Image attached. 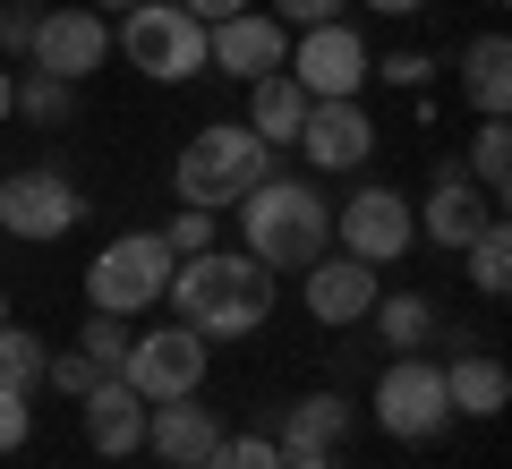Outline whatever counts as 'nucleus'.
Returning <instances> with one entry per match:
<instances>
[{
    "instance_id": "nucleus-7",
    "label": "nucleus",
    "mask_w": 512,
    "mask_h": 469,
    "mask_svg": "<svg viewBox=\"0 0 512 469\" xmlns=\"http://www.w3.org/2000/svg\"><path fill=\"white\" fill-rule=\"evenodd\" d=\"M376 427L393 435V444H436V435L453 427L444 367H436V359H419V350H402V359L376 376Z\"/></svg>"
},
{
    "instance_id": "nucleus-39",
    "label": "nucleus",
    "mask_w": 512,
    "mask_h": 469,
    "mask_svg": "<svg viewBox=\"0 0 512 469\" xmlns=\"http://www.w3.org/2000/svg\"><path fill=\"white\" fill-rule=\"evenodd\" d=\"M86 9H103V18H111V9H137V0H86Z\"/></svg>"
},
{
    "instance_id": "nucleus-17",
    "label": "nucleus",
    "mask_w": 512,
    "mask_h": 469,
    "mask_svg": "<svg viewBox=\"0 0 512 469\" xmlns=\"http://www.w3.org/2000/svg\"><path fill=\"white\" fill-rule=\"evenodd\" d=\"M86 444L103 452V461H128V452H146V401L128 393L120 376H103L86 393Z\"/></svg>"
},
{
    "instance_id": "nucleus-24",
    "label": "nucleus",
    "mask_w": 512,
    "mask_h": 469,
    "mask_svg": "<svg viewBox=\"0 0 512 469\" xmlns=\"http://www.w3.org/2000/svg\"><path fill=\"white\" fill-rule=\"evenodd\" d=\"M470 180L487 188L495 205L512 197V128H504V120H478V137H470Z\"/></svg>"
},
{
    "instance_id": "nucleus-18",
    "label": "nucleus",
    "mask_w": 512,
    "mask_h": 469,
    "mask_svg": "<svg viewBox=\"0 0 512 469\" xmlns=\"http://www.w3.org/2000/svg\"><path fill=\"white\" fill-rule=\"evenodd\" d=\"M444 401H453V418H504L512 367L495 359V350H453V359H444Z\"/></svg>"
},
{
    "instance_id": "nucleus-11",
    "label": "nucleus",
    "mask_w": 512,
    "mask_h": 469,
    "mask_svg": "<svg viewBox=\"0 0 512 469\" xmlns=\"http://www.w3.org/2000/svg\"><path fill=\"white\" fill-rule=\"evenodd\" d=\"M26 60H35V69H52V77H69V86H86V77L111 60V18H103V9H86V0L43 9V18H35V43H26Z\"/></svg>"
},
{
    "instance_id": "nucleus-9",
    "label": "nucleus",
    "mask_w": 512,
    "mask_h": 469,
    "mask_svg": "<svg viewBox=\"0 0 512 469\" xmlns=\"http://www.w3.org/2000/svg\"><path fill=\"white\" fill-rule=\"evenodd\" d=\"M333 239H342V256H359V265H402L410 239H419V214H410L402 188H359V197L333 205Z\"/></svg>"
},
{
    "instance_id": "nucleus-14",
    "label": "nucleus",
    "mask_w": 512,
    "mask_h": 469,
    "mask_svg": "<svg viewBox=\"0 0 512 469\" xmlns=\"http://www.w3.org/2000/svg\"><path fill=\"white\" fill-rule=\"evenodd\" d=\"M410 214H419V231L436 239V248H453V256H461L495 214H504V205H495L461 163H444V171H436V188H427V205H410Z\"/></svg>"
},
{
    "instance_id": "nucleus-3",
    "label": "nucleus",
    "mask_w": 512,
    "mask_h": 469,
    "mask_svg": "<svg viewBox=\"0 0 512 469\" xmlns=\"http://www.w3.org/2000/svg\"><path fill=\"white\" fill-rule=\"evenodd\" d=\"M274 171V145L256 137L248 120H205L197 137L180 145V205H205V214H222V205H239L256 180Z\"/></svg>"
},
{
    "instance_id": "nucleus-32",
    "label": "nucleus",
    "mask_w": 512,
    "mask_h": 469,
    "mask_svg": "<svg viewBox=\"0 0 512 469\" xmlns=\"http://www.w3.org/2000/svg\"><path fill=\"white\" fill-rule=\"evenodd\" d=\"M35 18H43L35 0H0V52H9V60H18L26 43H35Z\"/></svg>"
},
{
    "instance_id": "nucleus-4",
    "label": "nucleus",
    "mask_w": 512,
    "mask_h": 469,
    "mask_svg": "<svg viewBox=\"0 0 512 469\" xmlns=\"http://www.w3.org/2000/svg\"><path fill=\"white\" fill-rule=\"evenodd\" d=\"M120 52L154 86H188L205 69V26L188 18L180 0H137V9H120Z\"/></svg>"
},
{
    "instance_id": "nucleus-20",
    "label": "nucleus",
    "mask_w": 512,
    "mask_h": 469,
    "mask_svg": "<svg viewBox=\"0 0 512 469\" xmlns=\"http://www.w3.org/2000/svg\"><path fill=\"white\" fill-rule=\"evenodd\" d=\"M342 435H350V401H342V393H308V401L282 410V435H274V444L299 461V452H333Z\"/></svg>"
},
{
    "instance_id": "nucleus-13",
    "label": "nucleus",
    "mask_w": 512,
    "mask_h": 469,
    "mask_svg": "<svg viewBox=\"0 0 512 469\" xmlns=\"http://www.w3.org/2000/svg\"><path fill=\"white\" fill-rule=\"evenodd\" d=\"M299 299H308L316 325H367V307H376L384 290H376V265H359V256L325 248L316 265H299Z\"/></svg>"
},
{
    "instance_id": "nucleus-8",
    "label": "nucleus",
    "mask_w": 512,
    "mask_h": 469,
    "mask_svg": "<svg viewBox=\"0 0 512 469\" xmlns=\"http://www.w3.org/2000/svg\"><path fill=\"white\" fill-rule=\"evenodd\" d=\"M120 384L137 401H188L205 384V333L188 325H163V333H128V359H120Z\"/></svg>"
},
{
    "instance_id": "nucleus-36",
    "label": "nucleus",
    "mask_w": 512,
    "mask_h": 469,
    "mask_svg": "<svg viewBox=\"0 0 512 469\" xmlns=\"http://www.w3.org/2000/svg\"><path fill=\"white\" fill-rule=\"evenodd\" d=\"M367 9H384V18H419L427 0H367Z\"/></svg>"
},
{
    "instance_id": "nucleus-1",
    "label": "nucleus",
    "mask_w": 512,
    "mask_h": 469,
    "mask_svg": "<svg viewBox=\"0 0 512 469\" xmlns=\"http://www.w3.org/2000/svg\"><path fill=\"white\" fill-rule=\"evenodd\" d=\"M163 299L180 307V325L205 333V342H239V333H256L265 316H274V273L256 265L248 248H197L171 265Z\"/></svg>"
},
{
    "instance_id": "nucleus-12",
    "label": "nucleus",
    "mask_w": 512,
    "mask_h": 469,
    "mask_svg": "<svg viewBox=\"0 0 512 469\" xmlns=\"http://www.w3.org/2000/svg\"><path fill=\"white\" fill-rule=\"evenodd\" d=\"M282 60H291V26H282L274 9H239V18L205 26V69H231L239 86H256V77H274Z\"/></svg>"
},
{
    "instance_id": "nucleus-15",
    "label": "nucleus",
    "mask_w": 512,
    "mask_h": 469,
    "mask_svg": "<svg viewBox=\"0 0 512 469\" xmlns=\"http://www.w3.org/2000/svg\"><path fill=\"white\" fill-rule=\"evenodd\" d=\"M291 145L316 171H359L367 154H376V120H367L359 103H308V120H299Z\"/></svg>"
},
{
    "instance_id": "nucleus-40",
    "label": "nucleus",
    "mask_w": 512,
    "mask_h": 469,
    "mask_svg": "<svg viewBox=\"0 0 512 469\" xmlns=\"http://www.w3.org/2000/svg\"><path fill=\"white\" fill-rule=\"evenodd\" d=\"M0 325H9V290H0Z\"/></svg>"
},
{
    "instance_id": "nucleus-27",
    "label": "nucleus",
    "mask_w": 512,
    "mask_h": 469,
    "mask_svg": "<svg viewBox=\"0 0 512 469\" xmlns=\"http://www.w3.org/2000/svg\"><path fill=\"white\" fill-rule=\"evenodd\" d=\"M77 350H86L103 376H120V359H128V316H103V307H86V325H77Z\"/></svg>"
},
{
    "instance_id": "nucleus-33",
    "label": "nucleus",
    "mask_w": 512,
    "mask_h": 469,
    "mask_svg": "<svg viewBox=\"0 0 512 469\" xmlns=\"http://www.w3.org/2000/svg\"><path fill=\"white\" fill-rule=\"evenodd\" d=\"M350 0H274V18L282 26H325V18H342Z\"/></svg>"
},
{
    "instance_id": "nucleus-37",
    "label": "nucleus",
    "mask_w": 512,
    "mask_h": 469,
    "mask_svg": "<svg viewBox=\"0 0 512 469\" xmlns=\"http://www.w3.org/2000/svg\"><path fill=\"white\" fill-rule=\"evenodd\" d=\"M9 86H18V69H0V120H9V111H18V94H9Z\"/></svg>"
},
{
    "instance_id": "nucleus-29",
    "label": "nucleus",
    "mask_w": 512,
    "mask_h": 469,
    "mask_svg": "<svg viewBox=\"0 0 512 469\" xmlns=\"http://www.w3.org/2000/svg\"><path fill=\"white\" fill-rule=\"evenodd\" d=\"M43 384H52V393H77V401H86L94 384H103V367H94L86 350H52V367H43Z\"/></svg>"
},
{
    "instance_id": "nucleus-5",
    "label": "nucleus",
    "mask_w": 512,
    "mask_h": 469,
    "mask_svg": "<svg viewBox=\"0 0 512 469\" xmlns=\"http://www.w3.org/2000/svg\"><path fill=\"white\" fill-rule=\"evenodd\" d=\"M180 256L163 248V231H120L111 248H94L86 265V299L103 307V316H146V307H163V282Z\"/></svg>"
},
{
    "instance_id": "nucleus-16",
    "label": "nucleus",
    "mask_w": 512,
    "mask_h": 469,
    "mask_svg": "<svg viewBox=\"0 0 512 469\" xmlns=\"http://www.w3.org/2000/svg\"><path fill=\"white\" fill-rule=\"evenodd\" d=\"M214 444H222V418L197 410V393H188V401H154V410H146V452L163 469H205Z\"/></svg>"
},
{
    "instance_id": "nucleus-31",
    "label": "nucleus",
    "mask_w": 512,
    "mask_h": 469,
    "mask_svg": "<svg viewBox=\"0 0 512 469\" xmlns=\"http://www.w3.org/2000/svg\"><path fill=\"white\" fill-rule=\"evenodd\" d=\"M35 435V393H0V452H26Z\"/></svg>"
},
{
    "instance_id": "nucleus-35",
    "label": "nucleus",
    "mask_w": 512,
    "mask_h": 469,
    "mask_svg": "<svg viewBox=\"0 0 512 469\" xmlns=\"http://www.w3.org/2000/svg\"><path fill=\"white\" fill-rule=\"evenodd\" d=\"M180 9H188L197 26H222V18H239V9H256V0H180Z\"/></svg>"
},
{
    "instance_id": "nucleus-21",
    "label": "nucleus",
    "mask_w": 512,
    "mask_h": 469,
    "mask_svg": "<svg viewBox=\"0 0 512 469\" xmlns=\"http://www.w3.org/2000/svg\"><path fill=\"white\" fill-rule=\"evenodd\" d=\"M299 120H308V94L291 86V69H274V77H256V86H248V128L265 145H291Z\"/></svg>"
},
{
    "instance_id": "nucleus-34",
    "label": "nucleus",
    "mask_w": 512,
    "mask_h": 469,
    "mask_svg": "<svg viewBox=\"0 0 512 469\" xmlns=\"http://www.w3.org/2000/svg\"><path fill=\"white\" fill-rule=\"evenodd\" d=\"M427 69H436L427 52H393V60H384V77H393V86H427Z\"/></svg>"
},
{
    "instance_id": "nucleus-38",
    "label": "nucleus",
    "mask_w": 512,
    "mask_h": 469,
    "mask_svg": "<svg viewBox=\"0 0 512 469\" xmlns=\"http://www.w3.org/2000/svg\"><path fill=\"white\" fill-rule=\"evenodd\" d=\"M291 469H342V461H333V452H299Z\"/></svg>"
},
{
    "instance_id": "nucleus-2",
    "label": "nucleus",
    "mask_w": 512,
    "mask_h": 469,
    "mask_svg": "<svg viewBox=\"0 0 512 469\" xmlns=\"http://www.w3.org/2000/svg\"><path fill=\"white\" fill-rule=\"evenodd\" d=\"M231 214H239V239H248V256H256L265 273L316 265V256H325V239H333L325 188H316V180H282V171H265V180H256Z\"/></svg>"
},
{
    "instance_id": "nucleus-6",
    "label": "nucleus",
    "mask_w": 512,
    "mask_h": 469,
    "mask_svg": "<svg viewBox=\"0 0 512 469\" xmlns=\"http://www.w3.org/2000/svg\"><path fill=\"white\" fill-rule=\"evenodd\" d=\"M291 86L308 94V103H359V86H367V43H359V26L350 18H325V26H299L291 35Z\"/></svg>"
},
{
    "instance_id": "nucleus-26",
    "label": "nucleus",
    "mask_w": 512,
    "mask_h": 469,
    "mask_svg": "<svg viewBox=\"0 0 512 469\" xmlns=\"http://www.w3.org/2000/svg\"><path fill=\"white\" fill-rule=\"evenodd\" d=\"M461 256H470V282L487 290V299H504V290H512V231H504V214H495Z\"/></svg>"
},
{
    "instance_id": "nucleus-30",
    "label": "nucleus",
    "mask_w": 512,
    "mask_h": 469,
    "mask_svg": "<svg viewBox=\"0 0 512 469\" xmlns=\"http://www.w3.org/2000/svg\"><path fill=\"white\" fill-rule=\"evenodd\" d=\"M163 248H171V256L214 248V214H205V205H180V214H171V231H163Z\"/></svg>"
},
{
    "instance_id": "nucleus-10",
    "label": "nucleus",
    "mask_w": 512,
    "mask_h": 469,
    "mask_svg": "<svg viewBox=\"0 0 512 469\" xmlns=\"http://www.w3.org/2000/svg\"><path fill=\"white\" fill-rule=\"evenodd\" d=\"M86 222V197H77V180H60V171H0V231L9 239H60Z\"/></svg>"
},
{
    "instance_id": "nucleus-25",
    "label": "nucleus",
    "mask_w": 512,
    "mask_h": 469,
    "mask_svg": "<svg viewBox=\"0 0 512 469\" xmlns=\"http://www.w3.org/2000/svg\"><path fill=\"white\" fill-rule=\"evenodd\" d=\"M9 94H18V120H43V128L77 111V86H69V77H52V69H18V86H9Z\"/></svg>"
},
{
    "instance_id": "nucleus-22",
    "label": "nucleus",
    "mask_w": 512,
    "mask_h": 469,
    "mask_svg": "<svg viewBox=\"0 0 512 469\" xmlns=\"http://www.w3.org/2000/svg\"><path fill=\"white\" fill-rule=\"evenodd\" d=\"M367 316H376V333L393 342V359H402V350H419V342H436V307H427L419 290H393V299H376Z\"/></svg>"
},
{
    "instance_id": "nucleus-28",
    "label": "nucleus",
    "mask_w": 512,
    "mask_h": 469,
    "mask_svg": "<svg viewBox=\"0 0 512 469\" xmlns=\"http://www.w3.org/2000/svg\"><path fill=\"white\" fill-rule=\"evenodd\" d=\"M205 469H291V452H282L274 435H222V444L205 452Z\"/></svg>"
},
{
    "instance_id": "nucleus-23",
    "label": "nucleus",
    "mask_w": 512,
    "mask_h": 469,
    "mask_svg": "<svg viewBox=\"0 0 512 469\" xmlns=\"http://www.w3.org/2000/svg\"><path fill=\"white\" fill-rule=\"evenodd\" d=\"M43 367H52V342L26 325H0V393H35Z\"/></svg>"
},
{
    "instance_id": "nucleus-19",
    "label": "nucleus",
    "mask_w": 512,
    "mask_h": 469,
    "mask_svg": "<svg viewBox=\"0 0 512 469\" xmlns=\"http://www.w3.org/2000/svg\"><path fill=\"white\" fill-rule=\"evenodd\" d=\"M461 94H470L478 120H504L512 111V43L504 35H478L470 52H461Z\"/></svg>"
}]
</instances>
